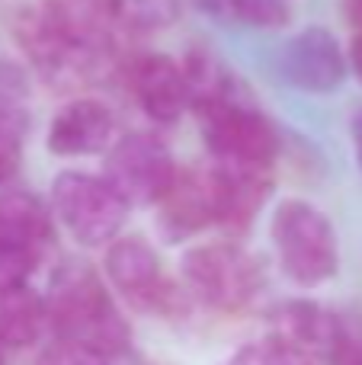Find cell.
Returning <instances> with one entry per match:
<instances>
[{
    "instance_id": "6da1fadb",
    "label": "cell",
    "mask_w": 362,
    "mask_h": 365,
    "mask_svg": "<svg viewBox=\"0 0 362 365\" xmlns=\"http://www.w3.org/2000/svg\"><path fill=\"white\" fill-rule=\"evenodd\" d=\"M45 314L58 340L87 346L106 359L128 346V324L103 289L100 276L83 263H68L55 272Z\"/></svg>"
},
{
    "instance_id": "7a4b0ae2",
    "label": "cell",
    "mask_w": 362,
    "mask_h": 365,
    "mask_svg": "<svg viewBox=\"0 0 362 365\" xmlns=\"http://www.w3.org/2000/svg\"><path fill=\"white\" fill-rule=\"evenodd\" d=\"M273 244L286 276L299 285H321L337 272V234L324 212L286 199L273 215Z\"/></svg>"
},
{
    "instance_id": "3957f363",
    "label": "cell",
    "mask_w": 362,
    "mask_h": 365,
    "mask_svg": "<svg viewBox=\"0 0 362 365\" xmlns=\"http://www.w3.org/2000/svg\"><path fill=\"white\" fill-rule=\"evenodd\" d=\"M51 205L71 237L83 247H100L119 234L125 221V199L109 186L106 177L68 170L51 186Z\"/></svg>"
},
{
    "instance_id": "277c9868",
    "label": "cell",
    "mask_w": 362,
    "mask_h": 365,
    "mask_svg": "<svg viewBox=\"0 0 362 365\" xmlns=\"http://www.w3.org/2000/svg\"><path fill=\"white\" fill-rule=\"evenodd\" d=\"M186 285L218 311H241L260 292V266L234 244H205L183 257Z\"/></svg>"
},
{
    "instance_id": "5b68a950",
    "label": "cell",
    "mask_w": 362,
    "mask_h": 365,
    "mask_svg": "<svg viewBox=\"0 0 362 365\" xmlns=\"http://www.w3.org/2000/svg\"><path fill=\"white\" fill-rule=\"evenodd\" d=\"M199 119H202V138L218 164L267 170L279 154V132L273 122L244 100L215 106Z\"/></svg>"
},
{
    "instance_id": "8992f818",
    "label": "cell",
    "mask_w": 362,
    "mask_h": 365,
    "mask_svg": "<svg viewBox=\"0 0 362 365\" xmlns=\"http://www.w3.org/2000/svg\"><path fill=\"white\" fill-rule=\"evenodd\" d=\"M177 173L180 170L164 141L145 132L115 141L106 158V180L125 199V205H160L177 182Z\"/></svg>"
},
{
    "instance_id": "52a82bcc",
    "label": "cell",
    "mask_w": 362,
    "mask_h": 365,
    "mask_svg": "<svg viewBox=\"0 0 362 365\" xmlns=\"http://www.w3.org/2000/svg\"><path fill=\"white\" fill-rule=\"evenodd\" d=\"M106 276L122 298L138 311H170L177 295L164 279L160 259L141 237L115 240L106 253Z\"/></svg>"
},
{
    "instance_id": "ba28073f",
    "label": "cell",
    "mask_w": 362,
    "mask_h": 365,
    "mask_svg": "<svg viewBox=\"0 0 362 365\" xmlns=\"http://www.w3.org/2000/svg\"><path fill=\"white\" fill-rule=\"evenodd\" d=\"M279 74L308 93H331L346 81V58L331 32L311 26L279 51Z\"/></svg>"
},
{
    "instance_id": "9c48e42d",
    "label": "cell",
    "mask_w": 362,
    "mask_h": 365,
    "mask_svg": "<svg viewBox=\"0 0 362 365\" xmlns=\"http://www.w3.org/2000/svg\"><path fill=\"white\" fill-rule=\"evenodd\" d=\"M205 225H218L215 173L180 170L177 182L160 202V231L167 240H183Z\"/></svg>"
},
{
    "instance_id": "30bf717a",
    "label": "cell",
    "mask_w": 362,
    "mask_h": 365,
    "mask_svg": "<svg viewBox=\"0 0 362 365\" xmlns=\"http://www.w3.org/2000/svg\"><path fill=\"white\" fill-rule=\"evenodd\" d=\"M135 96H138L141 109L148 113V119L154 122H177L183 115V109L190 106V83H186L183 64H177L167 55H151L145 61L135 64L132 71Z\"/></svg>"
},
{
    "instance_id": "8fae6325",
    "label": "cell",
    "mask_w": 362,
    "mask_h": 365,
    "mask_svg": "<svg viewBox=\"0 0 362 365\" xmlns=\"http://www.w3.org/2000/svg\"><path fill=\"white\" fill-rule=\"evenodd\" d=\"M113 113L96 100H74L51 119L48 151L58 158H87L109 145L113 138Z\"/></svg>"
},
{
    "instance_id": "7c38bea8",
    "label": "cell",
    "mask_w": 362,
    "mask_h": 365,
    "mask_svg": "<svg viewBox=\"0 0 362 365\" xmlns=\"http://www.w3.org/2000/svg\"><path fill=\"white\" fill-rule=\"evenodd\" d=\"M215 195H218V225L224 227H247L257 208L269 195L267 170L257 167H231L218 164L215 170Z\"/></svg>"
},
{
    "instance_id": "4fadbf2b",
    "label": "cell",
    "mask_w": 362,
    "mask_h": 365,
    "mask_svg": "<svg viewBox=\"0 0 362 365\" xmlns=\"http://www.w3.org/2000/svg\"><path fill=\"white\" fill-rule=\"evenodd\" d=\"M48 240H51V218L36 195L29 192L0 195V244H10L42 257Z\"/></svg>"
},
{
    "instance_id": "5bb4252c",
    "label": "cell",
    "mask_w": 362,
    "mask_h": 365,
    "mask_svg": "<svg viewBox=\"0 0 362 365\" xmlns=\"http://www.w3.org/2000/svg\"><path fill=\"white\" fill-rule=\"evenodd\" d=\"M276 330H279V340L299 346L301 353L327 359L333 330H337V314L324 311L314 302H289L276 314Z\"/></svg>"
},
{
    "instance_id": "9a60e30c",
    "label": "cell",
    "mask_w": 362,
    "mask_h": 365,
    "mask_svg": "<svg viewBox=\"0 0 362 365\" xmlns=\"http://www.w3.org/2000/svg\"><path fill=\"white\" fill-rule=\"evenodd\" d=\"M45 324H48L45 302L29 285L0 289V346H29L42 334Z\"/></svg>"
},
{
    "instance_id": "2e32d148",
    "label": "cell",
    "mask_w": 362,
    "mask_h": 365,
    "mask_svg": "<svg viewBox=\"0 0 362 365\" xmlns=\"http://www.w3.org/2000/svg\"><path fill=\"white\" fill-rule=\"evenodd\" d=\"M23 135H26V113L13 100L0 96V180L13 177L19 170Z\"/></svg>"
},
{
    "instance_id": "e0dca14e",
    "label": "cell",
    "mask_w": 362,
    "mask_h": 365,
    "mask_svg": "<svg viewBox=\"0 0 362 365\" xmlns=\"http://www.w3.org/2000/svg\"><path fill=\"white\" fill-rule=\"evenodd\" d=\"M228 13L257 29H279L292 16L286 0H228Z\"/></svg>"
},
{
    "instance_id": "ac0fdd59",
    "label": "cell",
    "mask_w": 362,
    "mask_h": 365,
    "mask_svg": "<svg viewBox=\"0 0 362 365\" xmlns=\"http://www.w3.org/2000/svg\"><path fill=\"white\" fill-rule=\"evenodd\" d=\"M234 365H311V356L301 353L292 343L273 336V340H263V343H254V346L241 349Z\"/></svg>"
},
{
    "instance_id": "d6986e66",
    "label": "cell",
    "mask_w": 362,
    "mask_h": 365,
    "mask_svg": "<svg viewBox=\"0 0 362 365\" xmlns=\"http://www.w3.org/2000/svg\"><path fill=\"white\" fill-rule=\"evenodd\" d=\"M331 365H362V321L356 317H340L333 330V343L327 349Z\"/></svg>"
},
{
    "instance_id": "ffe728a7",
    "label": "cell",
    "mask_w": 362,
    "mask_h": 365,
    "mask_svg": "<svg viewBox=\"0 0 362 365\" xmlns=\"http://www.w3.org/2000/svg\"><path fill=\"white\" fill-rule=\"evenodd\" d=\"M177 13V4L173 0H122V16H125V26H167Z\"/></svg>"
},
{
    "instance_id": "44dd1931",
    "label": "cell",
    "mask_w": 362,
    "mask_h": 365,
    "mask_svg": "<svg viewBox=\"0 0 362 365\" xmlns=\"http://www.w3.org/2000/svg\"><path fill=\"white\" fill-rule=\"evenodd\" d=\"M38 257L29 250H19V247L0 244V289H16V285H26L29 272L36 269Z\"/></svg>"
},
{
    "instance_id": "7402d4cb",
    "label": "cell",
    "mask_w": 362,
    "mask_h": 365,
    "mask_svg": "<svg viewBox=\"0 0 362 365\" xmlns=\"http://www.w3.org/2000/svg\"><path fill=\"white\" fill-rule=\"evenodd\" d=\"M36 365H109L106 356L93 353L87 346H77V343H68V340H58L38 356Z\"/></svg>"
},
{
    "instance_id": "603a6c76",
    "label": "cell",
    "mask_w": 362,
    "mask_h": 365,
    "mask_svg": "<svg viewBox=\"0 0 362 365\" xmlns=\"http://www.w3.org/2000/svg\"><path fill=\"white\" fill-rule=\"evenodd\" d=\"M343 13H346V23L353 29H359L362 36V0H343Z\"/></svg>"
},
{
    "instance_id": "cb8c5ba5",
    "label": "cell",
    "mask_w": 362,
    "mask_h": 365,
    "mask_svg": "<svg viewBox=\"0 0 362 365\" xmlns=\"http://www.w3.org/2000/svg\"><path fill=\"white\" fill-rule=\"evenodd\" d=\"M353 151H356V164L362 170V109L353 115Z\"/></svg>"
},
{
    "instance_id": "d4e9b609",
    "label": "cell",
    "mask_w": 362,
    "mask_h": 365,
    "mask_svg": "<svg viewBox=\"0 0 362 365\" xmlns=\"http://www.w3.org/2000/svg\"><path fill=\"white\" fill-rule=\"evenodd\" d=\"M350 61H353V71H356V77L362 81V36L353 38V48H350Z\"/></svg>"
},
{
    "instance_id": "484cf974",
    "label": "cell",
    "mask_w": 362,
    "mask_h": 365,
    "mask_svg": "<svg viewBox=\"0 0 362 365\" xmlns=\"http://www.w3.org/2000/svg\"><path fill=\"white\" fill-rule=\"evenodd\" d=\"M0 349H4V346H0ZM0 359H4V353H0Z\"/></svg>"
}]
</instances>
